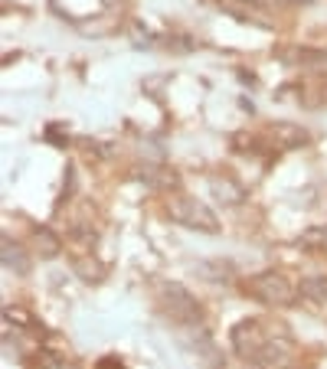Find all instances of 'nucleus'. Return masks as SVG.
Wrapping results in <instances>:
<instances>
[{
    "instance_id": "2eb2a0df",
    "label": "nucleus",
    "mask_w": 327,
    "mask_h": 369,
    "mask_svg": "<svg viewBox=\"0 0 327 369\" xmlns=\"http://www.w3.org/2000/svg\"><path fill=\"white\" fill-rule=\"evenodd\" d=\"M102 3H105V7H122L124 0H102Z\"/></svg>"
},
{
    "instance_id": "9d476101",
    "label": "nucleus",
    "mask_w": 327,
    "mask_h": 369,
    "mask_svg": "<svg viewBox=\"0 0 327 369\" xmlns=\"http://www.w3.org/2000/svg\"><path fill=\"white\" fill-rule=\"evenodd\" d=\"M301 291L314 298V301H324L327 304V278H304L301 281Z\"/></svg>"
},
{
    "instance_id": "1a4fd4ad",
    "label": "nucleus",
    "mask_w": 327,
    "mask_h": 369,
    "mask_svg": "<svg viewBox=\"0 0 327 369\" xmlns=\"http://www.w3.org/2000/svg\"><path fill=\"white\" fill-rule=\"evenodd\" d=\"M301 246L317 252V255H327V226H311V229H304Z\"/></svg>"
},
{
    "instance_id": "6e6552de",
    "label": "nucleus",
    "mask_w": 327,
    "mask_h": 369,
    "mask_svg": "<svg viewBox=\"0 0 327 369\" xmlns=\"http://www.w3.org/2000/svg\"><path fill=\"white\" fill-rule=\"evenodd\" d=\"M213 193H216L219 203H226V206L243 203V200H245V190H243V187H236L232 180H216V183H213Z\"/></svg>"
},
{
    "instance_id": "9b49d317",
    "label": "nucleus",
    "mask_w": 327,
    "mask_h": 369,
    "mask_svg": "<svg viewBox=\"0 0 327 369\" xmlns=\"http://www.w3.org/2000/svg\"><path fill=\"white\" fill-rule=\"evenodd\" d=\"M76 272H79L85 281H102L105 268H102L95 259H92V261H89V259H79V261H76Z\"/></svg>"
},
{
    "instance_id": "ddd939ff",
    "label": "nucleus",
    "mask_w": 327,
    "mask_h": 369,
    "mask_svg": "<svg viewBox=\"0 0 327 369\" xmlns=\"http://www.w3.org/2000/svg\"><path fill=\"white\" fill-rule=\"evenodd\" d=\"M131 43L135 46H154V33L144 23H131Z\"/></svg>"
},
{
    "instance_id": "f257e3e1",
    "label": "nucleus",
    "mask_w": 327,
    "mask_h": 369,
    "mask_svg": "<svg viewBox=\"0 0 327 369\" xmlns=\"http://www.w3.org/2000/svg\"><path fill=\"white\" fill-rule=\"evenodd\" d=\"M170 219L196 229V233H219V219L206 203H200L196 196H174L170 200Z\"/></svg>"
},
{
    "instance_id": "20e7f679",
    "label": "nucleus",
    "mask_w": 327,
    "mask_h": 369,
    "mask_svg": "<svg viewBox=\"0 0 327 369\" xmlns=\"http://www.w3.org/2000/svg\"><path fill=\"white\" fill-rule=\"evenodd\" d=\"M135 177L144 180L148 187H157V190L177 187V170H174V167H167V164H161V160H144V164H137Z\"/></svg>"
},
{
    "instance_id": "4468645a",
    "label": "nucleus",
    "mask_w": 327,
    "mask_h": 369,
    "mask_svg": "<svg viewBox=\"0 0 327 369\" xmlns=\"http://www.w3.org/2000/svg\"><path fill=\"white\" fill-rule=\"evenodd\" d=\"M7 320H16L20 327H30V317L23 311H16V307H7Z\"/></svg>"
},
{
    "instance_id": "f03ea898",
    "label": "nucleus",
    "mask_w": 327,
    "mask_h": 369,
    "mask_svg": "<svg viewBox=\"0 0 327 369\" xmlns=\"http://www.w3.org/2000/svg\"><path fill=\"white\" fill-rule=\"evenodd\" d=\"M249 291H252L259 301L272 304V307H288V304H295V298H298L295 285H291L282 272H259V274H252V278H249Z\"/></svg>"
},
{
    "instance_id": "7ed1b4c3",
    "label": "nucleus",
    "mask_w": 327,
    "mask_h": 369,
    "mask_svg": "<svg viewBox=\"0 0 327 369\" xmlns=\"http://www.w3.org/2000/svg\"><path fill=\"white\" fill-rule=\"evenodd\" d=\"M164 301H167V314L174 317V320H180V324H196L200 320V304L193 301L180 285L164 287Z\"/></svg>"
},
{
    "instance_id": "f8f14e48",
    "label": "nucleus",
    "mask_w": 327,
    "mask_h": 369,
    "mask_svg": "<svg viewBox=\"0 0 327 369\" xmlns=\"http://www.w3.org/2000/svg\"><path fill=\"white\" fill-rule=\"evenodd\" d=\"M200 274H206V278H232V265L229 261H206Z\"/></svg>"
},
{
    "instance_id": "0eeeda50",
    "label": "nucleus",
    "mask_w": 327,
    "mask_h": 369,
    "mask_svg": "<svg viewBox=\"0 0 327 369\" xmlns=\"http://www.w3.org/2000/svg\"><path fill=\"white\" fill-rule=\"evenodd\" d=\"M36 248H40V259H56L63 252V239L53 229H40L36 233Z\"/></svg>"
},
{
    "instance_id": "423d86ee",
    "label": "nucleus",
    "mask_w": 327,
    "mask_h": 369,
    "mask_svg": "<svg viewBox=\"0 0 327 369\" xmlns=\"http://www.w3.org/2000/svg\"><path fill=\"white\" fill-rule=\"evenodd\" d=\"M0 255H3V265L10 268V272H27V252L20 248V242H14V239H3L0 242Z\"/></svg>"
},
{
    "instance_id": "39448f33",
    "label": "nucleus",
    "mask_w": 327,
    "mask_h": 369,
    "mask_svg": "<svg viewBox=\"0 0 327 369\" xmlns=\"http://www.w3.org/2000/svg\"><path fill=\"white\" fill-rule=\"evenodd\" d=\"M269 137H272L275 151H291V147L308 144V131L298 128V124H291V121H275L272 128H269Z\"/></svg>"
}]
</instances>
